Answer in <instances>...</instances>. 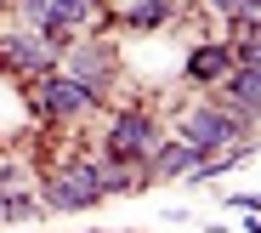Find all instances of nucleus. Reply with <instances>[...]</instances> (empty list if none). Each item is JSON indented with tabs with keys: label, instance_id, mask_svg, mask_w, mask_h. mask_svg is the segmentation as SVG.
I'll return each instance as SVG.
<instances>
[{
	"label": "nucleus",
	"instance_id": "obj_1",
	"mask_svg": "<svg viewBox=\"0 0 261 233\" xmlns=\"http://www.w3.org/2000/svg\"><path fill=\"white\" fill-rule=\"evenodd\" d=\"M244 131H250V120L233 114V108H222V103H193V108L176 114V125H170V136L188 143L199 159H216V154H227V148H244Z\"/></svg>",
	"mask_w": 261,
	"mask_h": 233
},
{
	"label": "nucleus",
	"instance_id": "obj_2",
	"mask_svg": "<svg viewBox=\"0 0 261 233\" xmlns=\"http://www.w3.org/2000/svg\"><path fill=\"white\" fill-rule=\"evenodd\" d=\"M23 103L40 125H68V120H85V114H97L102 103L85 91L80 80H68L63 68L51 74H40V80H23Z\"/></svg>",
	"mask_w": 261,
	"mask_h": 233
},
{
	"label": "nucleus",
	"instance_id": "obj_3",
	"mask_svg": "<svg viewBox=\"0 0 261 233\" xmlns=\"http://www.w3.org/2000/svg\"><path fill=\"white\" fill-rule=\"evenodd\" d=\"M34 199H40V211H91V205L108 199L102 194V165L97 159H63L40 176Z\"/></svg>",
	"mask_w": 261,
	"mask_h": 233
},
{
	"label": "nucleus",
	"instance_id": "obj_4",
	"mask_svg": "<svg viewBox=\"0 0 261 233\" xmlns=\"http://www.w3.org/2000/svg\"><path fill=\"white\" fill-rule=\"evenodd\" d=\"M165 143V125L148 114V108H119L108 125H102V159L108 165H142L148 171V154Z\"/></svg>",
	"mask_w": 261,
	"mask_h": 233
},
{
	"label": "nucleus",
	"instance_id": "obj_5",
	"mask_svg": "<svg viewBox=\"0 0 261 233\" xmlns=\"http://www.w3.org/2000/svg\"><path fill=\"white\" fill-rule=\"evenodd\" d=\"M51 68H63V52H57L46 34H34V29H0V74L40 80V74H51Z\"/></svg>",
	"mask_w": 261,
	"mask_h": 233
},
{
	"label": "nucleus",
	"instance_id": "obj_6",
	"mask_svg": "<svg viewBox=\"0 0 261 233\" xmlns=\"http://www.w3.org/2000/svg\"><path fill=\"white\" fill-rule=\"evenodd\" d=\"M63 74L80 80L97 103H108V91H114V74H119V68H114V52L102 45V34H91V40H74L68 52H63Z\"/></svg>",
	"mask_w": 261,
	"mask_h": 233
},
{
	"label": "nucleus",
	"instance_id": "obj_7",
	"mask_svg": "<svg viewBox=\"0 0 261 233\" xmlns=\"http://www.w3.org/2000/svg\"><path fill=\"white\" fill-rule=\"evenodd\" d=\"M182 74H188V85L216 91V85L233 74V52H227V40H199L193 52H188V63H182Z\"/></svg>",
	"mask_w": 261,
	"mask_h": 233
},
{
	"label": "nucleus",
	"instance_id": "obj_8",
	"mask_svg": "<svg viewBox=\"0 0 261 233\" xmlns=\"http://www.w3.org/2000/svg\"><path fill=\"white\" fill-rule=\"evenodd\" d=\"M176 12H182L176 0H125L119 12H102V29L114 23V29H125V34H153V29H165Z\"/></svg>",
	"mask_w": 261,
	"mask_h": 233
},
{
	"label": "nucleus",
	"instance_id": "obj_9",
	"mask_svg": "<svg viewBox=\"0 0 261 233\" xmlns=\"http://www.w3.org/2000/svg\"><path fill=\"white\" fill-rule=\"evenodd\" d=\"M210 103H222V108H233L244 120H261V74L255 68H233L222 85L210 91Z\"/></svg>",
	"mask_w": 261,
	"mask_h": 233
},
{
	"label": "nucleus",
	"instance_id": "obj_10",
	"mask_svg": "<svg viewBox=\"0 0 261 233\" xmlns=\"http://www.w3.org/2000/svg\"><path fill=\"white\" fill-rule=\"evenodd\" d=\"M204 159L188 148V143H176V136H165V143L148 154V182H193V171H199Z\"/></svg>",
	"mask_w": 261,
	"mask_h": 233
},
{
	"label": "nucleus",
	"instance_id": "obj_11",
	"mask_svg": "<svg viewBox=\"0 0 261 233\" xmlns=\"http://www.w3.org/2000/svg\"><path fill=\"white\" fill-rule=\"evenodd\" d=\"M97 165H102V194H108V199L148 188V171H142V165H108V159H97Z\"/></svg>",
	"mask_w": 261,
	"mask_h": 233
},
{
	"label": "nucleus",
	"instance_id": "obj_12",
	"mask_svg": "<svg viewBox=\"0 0 261 233\" xmlns=\"http://www.w3.org/2000/svg\"><path fill=\"white\" fill-rule=\"evenodd\" d=\"M29 216H40L34 194H0V222H29Z\"/></svg>",
	"mask_w": 261,
	"mask_h": 233
},
{
	"label": "nucleus",
	"instance_id": "obj_13",
	"mask_svg": "<svg viewBox=\"0 0 261 233\" xmlns=\"http://www.w3.org/2000/svg\"><path fill=\"white\" fill-rule=\"evenodd\" d=\"M0 194H29V176H23V165H6V159H0Z\"/></svg>",
	"mask_w": 261,
	"mask_h": 233
},
{
	"label": "nucleus",
	"instance_id": "obj_14",
	"mask_svg": "<svg viewBox=\"0 0 261 233\" xmlns=\"http://www.w3.org/2000/svg\"><path fill=\"white\" fill-rule=\"evenodd\" d=\"M204 12H216L222 23H233V12H239V0H204Z\"/></svg>",
	"mask_w": 261,
	"mask_h": 233
},
{
	"label": "nucleus",
	"instance_id": "obj_15",
	"mask_svg": "<svg viewBox=\"0 0 261 233\" xmlns=\"http://www.w3.org/2000/svg\"><path fill=\"white\" fill-rule=\"evenodd\" d=\"M233 211H261V194H233Z\"/></svg>",
	"mask_w": 261,
	"mask_h": 233
},
{
	"label": "nucleus",
	"instance_id": "obj_16",
	"mask_svg": "<svg viewBox=\"0 0 261 233\" xmlns=\"http://www.w3.org/2000/svg\"><path fill=\"white\" fill-rule=\"evenodd\" d=\"M74 6H80V12H91V17H102V12H108V0H74Z\"/></svg>",
	"mask_w": 261,
	"mask_h": 233
},
{
	"label": "nucleus",
	"instance_id": "obj_17",
	"mask_svg": "<svg viewBox=\"0 0 261 233\" xmlns=\"http://www.w3.org/2000/svg\"><path fill=\"white\" fill-rule=\"evenodd\" d=\"M244 227H250V233H261V216H244Z\"/></svg>",
	"mask_w": 261,
	"mask_h": 233
},
{
	"label": "nucleus",
	"instance_id": "obj_18",
	"mask_svg": "<svg viewBox=\"0 0 261 233\" xmlns=\"http://www.w3.org/2000/svg\"><path fill=\"white\" fill-rule=\"evenodd\" d=\"M176 6H188V12H193V6H204V0H176Z\"/></svg>",
	"mask_w": 261,
	"mask_h": 233
}]
</instances>
